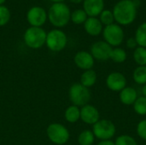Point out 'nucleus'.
<instances>
[{
  "mask_svg": "<svg viewBox=\"0 0 146 145\" xmlns=\"http://www.w3.org/2000/svg\"><path fill=\"white\" fill-rule=\"evenodd\" d=\"M115 21L118 25L127 26L133 23L137 15V6L134 1L121 0L113 9Z\"/></svg>",
  "mask_w": 146,
  "mask_h": 145,
  "instance_id": "f257e3e1",
  "label": "nucleus"
},
{
  "mask_svg": "<svg viewBox=\"0 0 146 145\" xmlns=\"http://www.w3.org/2000/svg\"><path fill=\"white\" fill-rule=\"evenodd\" d=\"M71 12L64 3H53L48 11V19L56 27H63L70 21Z\"/></svg>",
  "mask_w": 146,
  "mask_h": 145,
  "instance_id": "f03ea898",
  "label": "nucleus"
},
{
  "mask_svg": "<svg viewBox=\"0 0 146 145\" xmlns=\"http://www.w3.org/2000/svg\"><path fill=\"white\" fill-rule=\"evenodd\" d=\"M68 97L73 105L83 107L89 103L92 93L89 88L82 85L80 83H74L68 90Z\"/></svg>",
  "mask_w": 146,
  "mask_h": 145,
  "instance_id": "7ed1b4c3",
  "label": "nucleus"
},
{
  "mask_svg": "<svg viewBox=\"0 0 146 145\" xmlns=\"http://www.w3.org/2000/svg\"><path fill=\"white\" fill-rule=\"evenodd\" d=\"M47 33L41 27L30 26L24 33V42L31 49L41 48L46 41Z\"/></svg>",
  "mask_w": 146,
  "mask_h": 145,
  "instance_id": "20e7f679",
  "label": "nucleus"
},
{
  "mask_svg": "<svg viewBox=\"0 0 146 145\" xmlns=\"http://www.w3.org/2000/svg\"><path fill=\"white\" fill-rule=\"evenodd\" d=\"M46 133L50 142L57 145H63L70 138L69 131L60 123H51L48 126Z\"/></svg>",
  "mask_w": 146,
  "mask_h": 145,
  "instance_id": "39448f33",
  "label": "nucleus"
},
{
  "mask_svg": "<svg viewBox=\"0 0 146 145\" xmlns=\"http://www.w3.org/2000/svg\"><path fill=\"white\" fill-rule=\"evenodd\" d=\"M67 44L68 37L62 30L53 29L47 33L45 44L51 51L59 52L66 47Z\"/></svg>",
  "mask_w": 146,
  "mask_h": 145,
  "instance_id": "423d86ee",
  "label": "nucleus"
},
{
  "mask_svg": "<svg viewBox=\"0 0 146 145\" xmlns=\"http://www.w3.org/2000/svg\"><path fill=\"white\" fill-rule=\"evenodd\" d=\"M92 132L99 140L111 139L116 132L115 124L109 120H99L92 126Z\"/></svg>",
  "mask_w": 146,
  "mask_h": 145,
  "instance_id": "0eeeda50",
  "label": "nucleus"
},
{
  "mask_svg": "<svg viewBox=\"0 0 146 145\" xmlns=\"http://www.w3.org/2000/svg\"><path fill=\"white\" fill-rule=\"evenodd\" d=\"M103 37L111 47H118L124 40V32L120 25L113 23L103 29Z\"/></svg>",
  "mask_w": 146,
  "mask_h": 145,
  "instance_id": "6e6552de",
  "label": "nucleus"
},
{
  "mask_svg": "<svg viewBox=\"0 0 146 145\" xmlns=\"http://www.w3.org/2000/svg\"><path fill=\"white\" fill-rule=\"evenodd\" d=\"M46 10L39 6L32 7L27 14V20L31 26L41 27L47 20Z\"/></svg>",
  "mask_w": 146,
  "mask_h": 145,
  "instance_id": "1a4fd4ad",
  "label": "nucleus"
},
{
  "mask_svg": "<svg viewBox=\"0 0 146 145\" xmlns=\"http://www.w3.org/2000/svg\"><path fill=\"white\" fill-rule=\"evenodd\" d=\"M113 48L105 41H98L91 46V54L98 61H107L110 59Z\"/></svg>",
  "mask_w": 146,
  "mask_h": 145,
  "instance_id": "9d476101",
  "label": "nucleus"
},
{
  "mask_svg": "<svg viewBox=\"0 0 146 145\" xmlns=\"http://www.w3.org/2000/svg\"><path fill=\"white\" fill-rule=\"evenodd\" d=\"M106 85L111 91L120 92L127 86V79L123 73L120 72H113L107 76Z\"/></svg>",
  "mask_w": 146,
  "mask_h": 145,
  "instance_id": "9b49d317",
  "label": "nucleus"
},
{
  "mask_svg": "<svg viewBox=\"0 0 146 145\" xmlns=\"http://www.w3.org/2000/svg\"><path fill=\"white\" fill-rule=\"evenodd\" d=\"M80 120L87 125H94L100 120V114L98 109L92 105L86 104L80 109Z\"/></svg>",
  "mask_w": 146,
  "mask_h": 145,
  "instance_id": "f8f14e48",
  "label": "nucleus"
},
{
  "mask_svg": "<svg viewBox=\"0 0 146 145\" xmlns=\"http://www.w3.org/2000/svg\"><path fill=\"white\" fill-rule=\"evenodd\" d=\"M74 62L77 68L86 71L92 69L95 63V59L90 52L81 50L75 54L74 57Z\"/></svg>",
  "mask_w": 146,
  "mask_h": 145,
  "instance_id": "ddd939ff",
  "label": "nucleus"
},
{
  "mask_svg": "<svg viewBox=\"0 0 146 145\" xmlns=\"http://www.w3.org/2000/svg\"><path fill=\"white\" fill-rule=\"evenodd\" d=\"M83 9L89 17L99 15L104 8V0H83Z\"/></svg>",
  "mask_w": 146,
  "mask_h": 145,
  "instance_id": "4468645a",
  "label": "nucleus"
},
{
  "mask_svg": "<svg viewBox=\"0 0 146 145\" xmlns=\"http://www.w3.org/2000/svg\"><path fill=\"white\" fill-rule=\"evenodd\" d=\"M86 32L91 36H98L103 32V24L96 17H88L84 23Z\"/></svg>",
  "mask_w": 146,
  "mask_h": 145,
  "instance_id": "2eb2a0df",
  "label": "nucleus"
},
{
  "mask_svg": "<svg viewBox=\"0 0 146 145\" xmlns=\"http://www.w3.org/2000/svg\"><path fill=\"white\" fill-rule=\"evenodd\" d=\"M138 97V92L133 87L126 86L122 91H120V101L124 105H133Z\"/></svg>",
  "mask_w": 146,
  "mask_h": 145,
  "instance_id": "dca6fc26",
  "label": "nucleus"
},
{
  "mask_svg": "<svg viewBox=\"0 0 146 145\" xmlns=\"http://www.w3.org/2000/svg\"><path fill=\"white\" fill-rule=\"evenodd\" d=\"M98 75L93 69L86 70L82 73L80 76V84L87 88L93 86L97 82Z\"/></svg>",
  "mask_w": 146,
  "mask_h": 145,
  "instance_id": "f3484780",
  "label": "nucleus"
},
{
  "mask_svg": "<svg viewBox=\"0 0 146 145\" xmlns=\"http://www.w3.org/2000/svg\"><path fill=\"white\" fill-rule=\"evenodd\" d=\"M64 118L69 123H75L80 120V109L75 105L68 107L64 112Z\"/></svg>",
  "mask_w": 146,
  "mask_h": 145,
  "instance_id": "a211bd4d",
  "label": "nucleus"
},
{
  "mask_svg": "<svg viewBox=\"0 0 146 145\" xmlns=\"http://www.w3.org/2000/svg\"><path fill=\"white\" fill-rule=\"evenodd\" d=\"M95 136L91 130H84L78 136V143L80 145H92L95 141Z\"/></svg>",
  "mask_w": 146,
  "mask_h": 145,
  "instance_id": "6ab92c4d",
  "label": "nucleus"
},
{
  "mask_svg": "<svg viewBox=\"0 0 146 145\" xmlns=\"http://www.w3.org/2000/svg\"><path fill=\"white\" fill-rule=\"evenodd\" d=\"M133 79L138 85H144L146 84V66H138L133 73Z\"/></svg>",
  "mask_w": 146,
  "mask_h": 145,
  "instance_id": "aec40b11",
  "label": "nucleus"
},
{
  "mask_svg": "<svg viewBox=\"0 0 146 145\" xmlns=\"http://www.w3.org/2000/svg\"><path fill=\"white\" fill-rule=\"evenodd\" d=\"M127 58L126 50L120 47H115L112 50L110 54V59L115 63H123Z\"/></svg>",
  "mask_w": 146,
  "mask_h": 145,
  "instance_id": "412c9836",
  "label": "nucleus"
},
{
  "mask_svg": "<svg viewBox=\"0 0 146 145\" xmlns=\"http://www.w3.org/2000/svg\"><path fill=\"white\" fill-rule=\"evenodd\" d=\"M134 38L139 46L146 48V22L142 23L137 28Z\"/></svg>",
  "mask_w": 146,
  "mask_h": 145,
  "instance_id": "4be33fe9",
  "label": "nucleus"
},
{
  "mask_svg": "<svg viewBox=\"0 0 146 145\" xmlns=\"http://www.w3.org/2000/svg\"><path fill=\"white\" fill-rule=\"evenodd\" d=\"M133 60L138 66H146V48L138 46L133 51Z\"/></svg>",
  "mask_w": 146,
  "mask_h": 145,
  "instance_id": "5701e85b",
  "label": "nucleus"
},
{
  "mask_svg": "<svg viewBox=\"0 0 146 145\" xmlns=\"http://www.w3.org/2000/svg\"><path fill=\"white\" fill-rule=\"evenodd\" d=\"M133 110L139 115H146V97L144 96L139 97L133 103Z\"/></svg>",
  "mask_w": 146,
  "mask_h": 145,
  "instance_id": "b1692460",
  "label": "nucleus"
},
{
  "mask_svg": "<svg viewBox=\"0 0 146 145\" xmlns=\"http://www.w3.org/2000/svg\"><path fill=\"white\" fill-rule=\"evenodd\" d=\"M88 18V15L84 11V9H75L73 13H71L70 20L76 25L83 24Z\"/></svg>",
  "mask_w": 146,
  "mask_h": 145,
  "instance_id": "393cba45",
  "label": "nucleus"
},
{
  "mask_svg": "<svg viewBox=\"0 0 146 145\" xmlns=\"http://www.w3.org/2000/svg\"><path fill=\"white\" fill-rule=\"evenodd\" d=\"M99 21L103 25H105V26L113 24L115 21L113 12L110 9H104L99 15Z\"/></svg>",
  "mask_w": 146,
  "mask_h": 145,
  "instance_id": "a878e982",
  "label": "nucleus"
},
{
  "mask_svg": "<svg viewBox=\"0 0 146 145\" xmlns=\"http://www.w3.org/2000/svg\"><path fill=\"white\" fill-rule=\"evenodd\" d=\"M115 145H138V143L132 136L122 134L116 138Z\"/></svg>",
  "mask_w": 146,
  "mask_h": 145,
  "instance_id": "bb28decb",
  "label": "nucleus"
},
{
  "mask_svg": "<svg viewBox=\"0 0 146 145\" xmlns=\"http://www.w3.org/2000/svg\"><path fill=\"white\" fill-rule=\"evenodd\" d=\"M10 19L9 9L3 5L0 6V26L6 25Z\"/></svg>",
  "mask_w": 146,
  "mask_h": 145,
  "instance_id": "cd10ccee",
  "label": "nucleus"
},
{
  "mask_svg": "<svg viewBox=\"0 0 146 145\" xmlns=\"http://www.w3.org/2000/svg\"><path fill=\"white\" fill-rule=\"evenodd\" d=\"M136 131H137L138 136H139L141 139L146 141V119L140 121L138 123Z\"/></svg>",
  "mask_w": 146,
  "mask_h": 145,
  "instance_id": "c85d7f7f",
  "label": "nucleus"
},
{
  "mask_svg": "<svg viewBox=\"0 0 146 145\" xmlns=\"http://www.w3.org/2000/svg\"><path fill=\"white\" fill-rule=\"evenodd\" d=\"M138 43L135 39V38H129L127 40V47L128 49H136L138 47Z\"/></svg>",
  "mask_w": 146,
  "mask_h": 145,
  "instance_id": "c756f323",
  "label": "nucleus"
},
{
  "mask_svg": "<svg viewBox=\"0 0 146 145\" xmlns=\"http://www.w3.org/2000/svg\"><path fill=\"white\" fill-rule=\"evenodd\" d=\"M97 145H115V142L111 139L108 140H100V142Z\"/></svg>",
  "mask_w": 146,
  "mask_h": 145,
  "instance_id": "7c9ffc66",
  "label": "nucleus"
},
{
  "mask_svg": "<svg viewBox=\"0 0 146 145\" xmlns=\"http://www.w3.org/2000/svg\"><path fill=\"white\" fill-rule=\"evenodd\" d=\"M142 95L146 97V84L142 86Z\"/></svg>",
  "mask_w": 146,
  "mask_h": 145,
  "instance_id": "2f4dec72",
  "label": "nucleus"
},
{
  "mask_svg": "<svg viewBox=\"0 0 146 145\" xmlns=\"http://www.w3.org/2000/svg\"><path fill=\"white\" fill-rule=\"evenodd\" d=\"M71 3H81L83 0H69Z\"/></svg>",
  "mask_w": 146,
  "mask_h": 145,
  "instance_id": "473e14b6",
  "label": "nucleus"
},
{
  "mask_svg": "<svg viewBox=\"0 0 146 145\" xmlns=\"http://www.w3.org/2000/svg\"><path fill=\"white\" fill-rule=\"evenodd\" d=\"M51 2H53L54 3H62L64 0H50Z\"/></svg>",
  "mask_w": 146,
  "mask_h": 145,
  "instance_id": "72a5a7b5",
  "label": "nucleus"
},
{
  "mask_svg": "<svg viewBox=\"0 0 146 145\" xmlns=\"http://www.w3.org/2000/svg\"><path fill=\"white\" fill-rule=\"evenodd\" d=\"M5 1H6V0H0V6H1L2 4H3V3H5Z\"/></svg>",
  "mask_w": 146,
  "mask_h": 145,
  "instance_id": "f704fd0d",
  "label": "nucleus"
},
{
  "mask_svg": "<svg viewBox=\"0 0 146 145\" xmlns=\"http://www.w3.org/2000/svg\"><path fill=\"white\" fill-rule=\"evenodd\" d=\"M132 1H134V0H132Z\"/></svg>",
  "mask_w": 146,
  "mask_h": 145,
  "instance_id": "c9c22d12",
  "label": "nucleus"
}]
</instances>
